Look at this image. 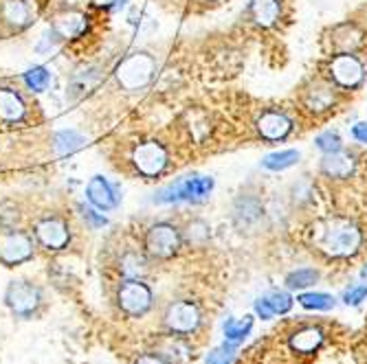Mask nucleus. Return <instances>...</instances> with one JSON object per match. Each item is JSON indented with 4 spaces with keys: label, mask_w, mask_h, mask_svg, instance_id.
I'll use <instances>...</instances> for the list:
<instances>
[{
    "label": "nucleus",
    "mask_w": 367,
    "mask_h": 364,
    "mask_svg": "<svg viewBox=\"0 0 367 364\" xmlns=\"http://www.w3.org/2000/svg\"><path fill=\"white\" fill-rule=\"evenodd\" d=\"M7 305L18 316H29L40 305V290L27 281H14L7 287Z\"/></svg>",
    "instance_id": "9d476101"
},
{
    "label": "nucleus",
    "mask_w": 367,
    "mask_h": 364,
    "mask_svg": "<svg viewBox=\"0 0 367 364\" xmlns=\"http://www.w3.org/2000/svg\"><path fill=\"white\" fill-rule=\"evenodd\" d=\"M35 237H38V241L44 248L62 250L68 244L70 233H68L66 222L57 220V217H46V220L38 222V226H35Z\"/></svg>",
    "instance_id": "9b49d317"
},
{
    "label": "nucleus",
    "mask_w": 367,
    "mask_h": 364,
    "mask_svg": "<svg viewBox=\"0 0 367 364\" xmlns=\"http://www.w3.org/2000/svg\"><path fill=\"white\" fill-rule=\"evenodd\" d=\"M86 198L90 200V204H95L101 211H110V209H115L117 204H119V196H117V191L112 189L110 182L106 178H101V176H95L88 182Z\"/></svg>",
    "instance_id": "ddd939ff"
},
{
    "label": "nucleus",
    "mask_w": 367,
    "mask_h": 364,
    "mask_svg": "<svg viewBox=\"0 0 367 364\" xmlns=\"http://www.w3.org/2000/svg\"><path fill=\"white\" fill-rule=\"evenodd\" d=\"M25 117V101L20 99V94L11 88H0V119L16 123Z\"/></svg>",
    "instance_id": "412c9836"
},
{
    "label": "nucleus",
    "mask_w": 367,
    "mask_h": 364,
    "mask_svg": "<svg viewBox=\"0 0 367 364\" xmlns=\"http://www.w3.org/2000/svg\"><path fill=\"white\" fill-rule=\"evenodd\" d=\"M121 270L128 279H137L139 274L146 272V261L139 257L135 252H128L126 257L121 259Z\"/></svg>",
    "instance_id": "c756f323"
},
{
    "label": "nucleus",
    "mask_w": 367,
    "mask_h": 364,
    "mask_svg": "<svg viewBox=\"0 0 367 364\" xmlns=\"http://www.w3.org/2000/svg\"><path fill=\"white\" fill-rule=\"evenodd\" d=\"M135 364H168V362H165L161 356H152V354H148V356H141Z\"/></svg>",
    "instance_id": "c9c22d12"
},
{
    "label": "nucleus",
    "mask_w": 367,
    "mask_h": 364,
    "mask_svg": "<svg viewBox=\"0 0 367 364\" xmlns=\"http://www.w3.org/2000/svg\"><path fill=\"white\" fill-rule=\"evenodd\" d=\"M363 75H365V68L361 64V59L352 53H339L330 62V77L343 88H357L363 81Z\"/></svg>",
    "instance_id": "1a4fd4ad"
},
{
    "label": "nucleus",
    "mask_w": 367,
    "mask_h": 364,
    "mask_svg": "<svg viewBox=\"0 0 367 364\" xmlns=\"http://www.w3.org/2000/svg\"><path fill=\"white\" fill-rule=\"evenodd\" d=\"M352 134H354V139H357V141L367 145V123H357V125H354V130H352Z\"/></svg>",
    "instance_id": "f704fd0d"
},
{
    "label": "nucleus",
    "mask_w": 367,
    "mask_h": 364,
    "mask_svg": "<svg viewBox=\"0 0 367 364\" xmlns=\"http://www.w3.org/2000/svg\"><path fill=\"white\" fill-rule=\"evenodd\" d=\"M324 343V332L319 327H304V330L295 332L290 336V349L295 354H315V351L321 347Z\"/></svg>",
    "instance_id": "6ab92c4d"
},
{
    "label": "nucleus",
    "mask_w": 367,
    "mask_h": 364,
    "mask_svg": "<svg viewBox=\"0 0 367 364\" xmlns=\"http://www.w3.org/2000/svg\"><path fill=\"white\" fill-rule=\"evenodd\" d=\"M200 325V310L192 301L172 303L165 312V327L172 334H192Z\"/></svg>",
    "instance_id": "423d86ee"
},
{
    "label": "nucleus",
    "mask_w": 367,
    "mask_h": 364,
    "mask_svg": "<svg viewBox=\"0 0 367 364\" xmlns=\"http://www.w3.org/2000/svg\"><path fill=\"white\" fill-rule=\"evenodd\" d=\"M354 156L348 152H330L326 154V159L321 161V172L328 178H348L354 172Z\"/></svg>",
    "instance_id": "f3484780"
},
{
    "label": "nucleus",
    "mask_w": 367,
    "mask_h": 364,
    "mask_svg": "<svg viewBox=\"0 0 367 364\" xmlns=\"http://www.w3.org/2000/svg\"><path fill=\"white\" fill-rule=\"evenodd\" d=\"M211 189H214V180L203 176H187L181 178L174 185L161 189L154 202L159 204H172V202H205L209 198Z\"/></svg>",
    "instance_id": "f03ea898"
},
{
    "label": "nucleus",
    "mask_w": 367,
    "mask_h": 364,
    "mask_svg": "<svg viewBox=\"0 0 367 364\" xmlns=\"http://www.w3.org/2000/svg\"><path fill=\"white\" fill-rule=\"evenodd\" d=\"M132 161L135 167L139 169V174H143L148 178H157L165 169V165H168V152H165L161 143L146 141L135 148Z\"/></svg>",
    "instance_id": "39448f33"
},
{
    "label": "nucleus",
    "mask_w": 367,
    "mask_h": 364,
    "mask_svg": "<svg viewBox=\"0 0 367 364\" xmlns=\"http://www.w3.org/2000/svg\"><path fill=\"white\" fill-rule=\"evenodd\" d=\"M297 161H299V152H295V150H284V152L268 154L266 159L262 161V165H264L266 169H273V172H281V169L292 167Z\"/></svg>",
    "instance_id": "a878e982"
},
{
    "label": "nucleus",
    "mask_w": 367,
    "mask_h": 364,
    "mask_svg": "<svg viewBox=\"0 0 367 364\" xmlns=\"http://www.w3.org/2000/svg\"><path fill=\"white\" fill-rule=\"evenodd\" d=\"M86 16L79 14V11H66V14L57 16L53 22V31L60 38H77L86 31Z\"/></svg>",
    "instance_id": "aec40b11"
},
{
    "label": "nucleus",
    "mask_w": 367,
    "mask_h": 364,
    "mask_svg": "<svg viewBox=\"0 0 367 364\" xmlns=\"http://www.w3.org/2000/svg\"><path fill=\"white\" fill-rule=\"evenodd\" d=\"M251 327H253V318L251 316H244L240 321L229 318L227 323H224V338H227V343L238 345V343H242L244 338L248 336Z\"/></svg>",
    "instance_id": "b1692460"
},
{
    "label": "nucleus",
    "mask_w": 367,
    "mask_h": 364,
    "mask_svg": "<svg viewBox=\"0 0 367 364\" xmlns=\"http://www.w3.org/2000/svg\"><path fill=\"white\" fill-rule=\"evenodd\" d=\"M367 296V285H357V287H350L346 294H343V301L348 303V305H359L361 301H365Z\"/></svg>",
    "instance_id": "473e14b6"
},
{
    "label": "nucleus",
    "mask_w": 367,
    "mask_h": 364,
    "mask_svg": "<svg viewBox=\"0 0 367 364\" xmlns=\"http://www.w3.org/2000/svg\"><path fill=\"white\" fill-rule=\"evenodd\" d=\"M251 16L259 27H273L279 20V0H251Z\"/></svg>",
    "instance_id": "4be33fe9"
},
{
    "label": "nucleus",
    "mask_w": 367,
    "mask_h": 364,
    "mask_svg": "<svg viewBox=\"0 0 367 364\" xmlns=\"http://www.w3.org/2000/svg\"><path fill=\"white\" fill-rule=\"evenodd\" d=\"M257 130L259 134L268 141H279V139H286L288 132L292 130L290 119L279 112V110H266L262 117L257 119Z\"/></svg>",
    "instance_id": "f8f14e48"
},
{
    "label": "nucleus",
    "mask_w": 367,
    "mask_h": 364,
    "mask_svg": "<svg viewBox=\"0 0 367 364\" xmlns=\"http://www.w3.org/2000/svg\"><path fill=\"white\" fill-rule=\"evenodd\" d=\"M315 143H317V148H319V150H324L326 154L341 150V139L335 134V132H324V134H319V136H317Z\"/></svg>",
    "instance_id": "2f4dec72"
},
{
    "label": "nucleus",
    "mask_w": 367,
    "mask_h": 364,
    "mask_svg": "<svg viewBox=\"0 0 367 364\" xmlns=\"http://www.w3.org/2000/svg\"><path fill=\"white\" fill-rule=\"evenodd\" d=\"M33 254V241L29 235L20 230H5L0 233V261L7 265H16L31 259Z\"/></svg>",
    "instance_id": "6e6552de"
},
{
    "label": "nucleus",
    "mask_w": 367,
    "mask_h": 364,
    "mask_svg": "<svg viewBox=\"0 0 367 364\" xmlns=\"http://www.w3.org/2000/svg\"><path fill=\"white\" fill-rule=\"evenodd\" d=\"M157 64L148 53H135L126 57L123 62L117 68V79L126 90H139L146 88L154 77Z\"/></svg>",
    "instance_id": "7ed1b4c3"
},
{
    "label": "nucleus",
    "mask_w": 367,
    "mask_h": 364,
    "mask_svg": "<svg viewBox=\"0 0 367 364\" xmlns=\"http://www.w3.org/2000/svg\"><path fill=\"white\" fill-rule=\"evenodd\" d=\"M101 81V72L99 68H86V70H79L73 75V79H70L68 83V90L66 94L70 97L73 101L81 99V97H86L90 90H95L99 86Z\"/></svg>",
    "instance_id": "a211bd4d"
},
{
    "label": "nucleus",
    "mask_w": 367,
    "mask_h": 364,
    "mask_svg": "<svg viewBox=\"0 0 367 364\" xmlns=\"http://www.w3.org/2000/svg\"><path fill=\"white\" fill-rule=\"evenodd\" d=\"M290 307H292V299L288 292H281V290L268 292L266 296L257 299L255 303L257 316H262V318H270V316H275V314H286Z\"/></svg>",
    "instance_id": "dca6fc26"
},
{
    "label": "nucleus",
    "mask_w": 367,
    "mask_h": 364,
    "mask_svg": "<svg viewBox=\"0 0 367 364\" xmlns=\"http://www.w3.org/2000/svg\"><path fill=\"white\" fill-rule=\"evenodd\" d=\"M317 279H319V272L313 270V268H301V270H295L288 274L286 279V283L288 287L292 290H301V287H310L313 283H317Z\"/></svg>",
    "instance_id": "c85d7f7f"
},
{
    "label": "nucleus",
    "mask_w": 367,
    "mask_h": 364,
    "mask_svg": "<svg viewBox=\"0 0 367 364\" xmlns=\"http://www.w3.org/2000/svg\"><path fill=\"white\" fill-rule=\"evenodd\" d=\"M81 215H84V220L90 222L92 226H103L106 222H108L103 215H99L97 211H92V209H86V206H81Z\"/></svg>",
    "instance_id": "72a5a7b5"
},
{
    "label": "nucleus",
    "mask_w": 367,
    "mask_h": 364,
    "mask_svg": "<svg viewBox=\"0 0 367 364\" xmlns=\"http://www.w3.org/2000/svg\"><path fill=\"white\" fill-rule=\"evenodd\" d=\"M330 42H333V48L337 53H354L363 42V33L354 27V24L343 22L333 29V38H330Z\"/></svg>",
    "instance_id": "2eb2a0df"
},
{
    "label": "nucleus",
    "mask_w": 367,
    "mask_h": 364,
    "mask_svg": "<svg viewBox=\"0 0 367 364\" xmlns=\"http://www.w3.org/2000/svg\"><path fill=\"white\" fill-rule=\"evenodd\" d=\"M181 248V235L172 224H154L146 233V250L150 257L170 259Z\"/></svg>",
    "instance_id": "20e7f679"
},
{
    "label": "nucleus",
    "mask_w": 367,
    "mask_h": 364,
    "mask_svg": "<svg viewBox=\"0 0 367 364\" xmlns=\"http://www.w3.org/2000/svg\"><path fill=\"white\" fill-rule=\"evenodd\" d=\"M86 143V139L79 134L75 130H64V132H57L53 136V150L57 156H70L73 152H77L81 145Z\"/></svg>",
    "instance_id": "5701e85b"
},
{
    "label": "nucleus",
    "mask_w": 367,
    "mask_h": 364,
    "mask_svg": "<svg viewBox=\"0 0 367 364\" xmlns=\"http://www.w3.org/2000/svg\"><path fill=\"white\" fill-rule=\"evenodd\" d=\"M25 83L35 92H44L51 83V72L44 66H33L25 72Z\"/></svg>",
    "instance_id": "bb28decb"
},
{
    "label": "nucleus",
    "mask_w": 367,
    "mask_h": 364,
    "mask_svg": "<svg viewBox=\"0 0 367 364\" xmlns=\"http://www.w3.org/2000/svg\"><path fill=\"white\" fill-rule=\"evenodd\" d=\"M235 347L233 343H224L222 347L214 349L207 358V364H233L235 360Z\"/></svg>",
    "instance_id": "7c9ffc66"
},
{
    "label": "nucleus",
    "mask_w": 367,
    "mask_h": 364,
    "mask_svg": "<svg viewBox=\"0 0 367 364\" xmlns=\"http://www.w3.org/2000/svg\"><path fill=\"white\" fill-rule=\"evenodd\" d=\"M119 305L130 316H143L152 305L150 287L139 279H128L119 290Z\"/></svg>",
    "instance_id": "0eeeda50"
},
{
    "label": "nucleus",
    "mask_w": 367,
    "mask_h": 364,
    "mask_svg": "<svg viewBox=\"0 0 367 364\" xmlns=\"http://www.w3.org/2000/svg\"><path fill=\"white\" fill-rule=\"evenodd\" d=\"M363 276H367V268H365V270H363Z\"/></svg>",
    "instance_id": "e433bc0d"
},
{
    "label": "nucleus",
    "mask_w": 367,
    "mask_h": 364,
    "mask_svg": "<svg viewBox=\"0 0 367 364\" xmlns=\"http://www.w3.org/2000/svg\"><path fill=\"white\" fill-rule=\"evenodd\" d=\"M304 101L313 112H326L335 105V88L326 81H313L304 92Z\"/></svg>",
    "instance_id": "4468645a"
},
{
    "label": "nucleus",
    "mask_w": 367,
    "mask_h": 364,
    "mask_svg": "<svg viewBox=\"0 0 367 364\" xmlns=\"http://www.w3.org/2000/svg\"><path fill=\"white\" fill-rule=\"evenodd\" d=\"M306 310H333L335 307V299L324 292H308L297 299Z\"/></svg>",
    "instance_id": "cd10ccee"
},
{
    "label": "nucleus",
    "mask_w": 367,
    "mask_h": 364,
    "mask_svg": "<svg viewBox=\"0 0 367 364\" xmlns=\"http://www.w3.org/2000/svg\"><path fill=\"white\" fill-rule=\"evenodd\" d=\"M313 244L319 252L333 259H346L357 254L363 244L361 228L346 217H326L313 226Z\"/></svg>",
    "instance_id": "f257e3e1"
},
{
    "label": "nucleus",
    "mask_w": 367,
    "mask_h": 364,
    "mask_svg": "<svg viewBox=\"0 0 367 364\" xmlns=\"http://www.w3.org/2000/svg\"><path fill=\"white\" fill-rule=\"evenodd\" d=\"M3 16L7 22L16 24V27H25L29 22V7L22 3V0H5Z\"/></svg>",
    "instance_id": "393cba45"
}]
</instances>
